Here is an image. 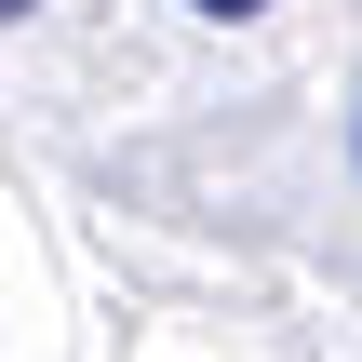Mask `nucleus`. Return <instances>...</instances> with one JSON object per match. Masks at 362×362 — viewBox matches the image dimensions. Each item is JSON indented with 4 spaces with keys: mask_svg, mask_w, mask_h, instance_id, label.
Masks as SVG:
<instances>
[{
    "mask_svg": "<svg viewBox=\"0 0 362 362\" xmlns=\"http://www.w3.org/2000/svg\"><path fill=\"white\" fill-rule=\"evenodd\" d=\"M188 13H215V27H242V13H269V0H188Z\"/></svg>",
    "mask_w": 362,
    "mask_h": 362,
    "instance_id": "obj_1",
    "label": "nucleus"
},
{
    "mask_svg": "<svg viewBox=\"0 0 362 362\" xmlns=\"http://www.w3.org/2000/svg\"><path fill=\"white\" fill-rule=\"evenodd\" d=\"M13 13H27V0H0V27H13Z\"/></svg>",
    "mask_w": 362,
    "mask_h": 362,
    "instance_id": "obj_2",
    "label": "nucleus"
}]
</instances>
